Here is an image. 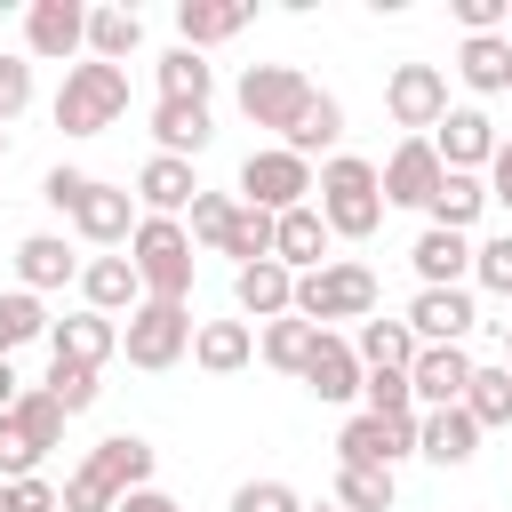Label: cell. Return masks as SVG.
I'll return each instance as SVG.
<instances>
[{"instance_id":"cell-1","label":"cell","mask_w":512,"mask_h":512,"mask_svg":"<svg viewBox=\"0 0 512 512\" xmlns=\"http://www.w3.org/2000/svg\"><path fill=\"white\" fill-rule=\"evenodd\" d=\"M152 440H136V432H112V440H96L88 456H80V472L64 480V512H120V496H136V488H152Z\"/></svg>"},{"instance_id":"cell-2","label":"cell","mask_w":512,"mask_h":512,"mask_svg":"<svg viewBox=\"0 0 512 512\" xmlns=\"http://www.w3.org/2000/svg\"><path fill=\"white\" fill-rule=\"evenodd\" d=\"M312 208L328 216V232H336V240H368V232L384 224V176H376V160H360V152L320 160Z\"/></svg>"},{"instance_id":"cell-3","label":"cell","mask_w":512,"mask_h":512,"mask_svg":"<svg viewBox=\"0 0 512 512\" xmlns=\"http://www.w3.org/2000/svg\"><path fill=\"white\" fill-rule=\"evenodd\" d=\"M128 264H136L144 296H160V304H192V264H200V248H192L184 216H144L136 240H128Z\"/></svg>"},{"instance_id":"cell-4","label":"cell","mask_w":512,"mask_h":512,"mask_svg":"<svg viewBox=\"0 0 512 512\" xmlns=\"http://www.w3.org/2000/svg\"><path fill=\"white\" fill-rule=\"evenodd\" d=\"M120 112H128V72L80 56V64L64 72V88H56V128H64V136H104Z\"/></svg>"},{"instance_id":"cell-5","label":"cell","mask_w":512,"mask_h":512,"mask_svg":"<svg viewBox=\"0 0 512 512\" xmlns=\"http://www.w3.org/2000/svg\"><path fill=\"white\" fill-rule=\"evenodd\" d=\"M64 408L48 400V384H24V400L0 416V480H32L40 472V456L64 440Z\"/></svg>"},{"instance_id":"cell-6","label":"cell","mask_w":512,"mask_h":512,"mask_svg":"<svg viewBox=\"0 0 512 512\" xmlns=\"http://www.w3.org/2000/svg\"><path fill=\"white\" fill-rule=\"evenodd\" d=\"M296 312L312 328H328V320H376V272L352 264V256H336V264H320V272L296 280Z\"/></svg>"},{"instance_id":"cell-7","label":"cell","mask_w":512,"mask_h":512,"mask_svg":"<svg viewBox=\"0 0 512 512\" xmlns=\"http://www.w3.org/2000/svg\"><path fill=\"white\" fill-rule=\"evenodd\" d=\"M192 336H200V320H192V304H160V296H144L136 312H128V328H120V352H128V368H176L184 352H192Z\"/></svg>"},{"instance_id":"cell-8","label":"cell","mask_w":512,"mask_h":512,"mask_svg":"<svg viewBox=\"0 0 512 512\" xmlns=\"http://www.w3.org/2000/svg\"><path fill=\"white\" fill-rule=\"evenodd\" d=\"M312 160H296L288 144H264V152H248L240 160V200L248 208H264V216H288V208H304L312 200Z\"/></svg>"},{"instance_id":"cell-9","label":"cell","mask_w":512,"mask_h":512,"mask_svg":"<svg viewBox=\"0 0 512 512\" xmlns=\"http://www.w3.org/2000/svg\"><path fill=\"white\" fill-rule=\"evenodd\" d=\"M304 104H312V80H304L296 64H248V72H240V120L288 136Z\"/></svg>"},{"instance_id":"cell-10","label":"cell","mask_w":512,"mask_h":512,"mask_svg":"<svg viewBox=\"0 0 512 512\" xmlns=\"http://www.w3.org/2000/svg\"><path fill=\"white\" fill-rule=\"evenodd\" d=\"M416 432H424V408L408 416H352L336 432V464H376V472H400V456H416Z\"/></svg>"},{"instance_id":"cell-11","label":"cell","mask_w":512,"mask_h":512,"mask_svg":"<svg viewBox=\"0 0 512 512\" xmlns=\"http://www.w3.org/2000/svg\"><path fill=\"white\" fill-rule=\"evenodd\" d=\"M384 112H392V128L432 136L448 120V72L440 64H392L384 72Z\"/></svg>"},{"instance_id":"cell-12","label":"cell","mask_w":512,"mask_h":512,"mask_svg":"<svg viewBox=\"0 0 512 512\" xmlns=\"http://www.w3.org/2000/svg\"><path fill=\"white\" fill-rule=\"evenodd\" d=\"M24 48L40 64H64L72 72V56H88V8L80 0H32L24 8Z\"/></svg>"},{"instance_id":"cell-13","label":"cell","mask_w":512,"mask_h":512,"mask_svg":"<svg viewBox=\"0 0 512 512\" xmlns=\"http://www.w3.org/2000/svg\"><path fill=\"white\" fill-rule=\"evenodd\" d=\"M384 176V208H432V192H440V152H432V136H400L392 144V160L376 168Z\"/></svg>"},{"instance_id":"cell-14","label":"cell","mask_w":512,"mask_h":512,"mask_svg":"<svg viewBox=\"0 0 512 512\" xmlns=\"http://www.w3.org/2000/svg\"><path fill=\"white\" fill-rule=\"evenodd\" d=\"M496 120L480 112V104H448V120L432 128V152H440V168H464V176H480L488 160H496Z\"/></svg>"},{"instance_id":"cell-15","label":"cell","mask_w":512,"mask_h":512,"mask_svg":"<svg viewBox=\"0 0 512 512\" xmlns=\"http://www.w3.org/2000/svg\"><path fill=\"white\" fill-rule=\"evenodd\" d=\"M136 224H144V216H136V192H128V184H104V176H96L88 200L72 208V232H80L88 248H128Z\"/></svg>"},{"instance_id":"cell-16","label":"cell","mask_w":512,"mask_h":512,"mask_svg":"<svg viewBox=\"0 0 512 512\" xmlns=\"http://www.w3.org/2000/svg\"><path fill=\"white\" fill-rule=\"evenodd\" d=\"M80 248L64 240V232H24L16 240V288L24 296H48V288H80Z\"/></svg>"},{"instance_id":"cell-17","label":"cell","mask_w":512,"mask_h":512,"mask_svg":"<svg viewBox=\"0 0 512 512\" xmlns=\"http://www.w3.org/2000/svg\"><path fill=\"white\" fill-rule=\"evenodd\" d=\"M400 320L416 328V344H464L480 328V304H472V288H416V304Z\"/></svg>"},{"instance_id":"cell-18","label":"cell","mask_w":512,"mask_h":512,"mask_svg":"<svg viewBox=\"0 0 512 512\" xmlns=\"http://www.w3.org/2000/svg\"><path fill=\"white\" fill-rule=\"evenodd\" d=\"M472 352L464 344H424L416 352V368H408V384H416V408H464V384H472Z\"/></svg>"},{"instance_id":"cell-19","label":"cell","mask_w":512,"mask_h":512,"mask_svg":"<svg viewBox=\"0 0 512 512\" xmlns=\"http://www.w3.org/2000/svg\"><path fill=\"white\" fill-rule=\"evenodd\" d=\"M208 184L192 176V160H168V152H152L144 168H136V208L144 216H192V200H200Z\"/></svg>"},{"instance_id":"cell-20","label":"cell","mask_w":512,"mask_h":512,"mask_svg":"<svg viewBox=\"0 0 512 512\" xmlns=\"http://www.w3.org/2000/svg\"><path fill=\"white\" fill-rule=\"evenodd\" d=\"M232 304H240V320H288V312H296V272H288L280 256L240 264V272H232Z\"/></svg>"},{"instance_id":"cell-21","label":"cell","mask_w":512,"mask_h":512,"mask_svg":"<svg viewBox=\"0 0 512 512\" xmlns=\"http://www.w3.org/2000/svg\"><path fill=\"white\" fill-rule=\"evenodd\" d=\"M360 384H368V368H360L352 336L320 328V344H312V360H304V392H312V400H360Z\"/></svg>"},{"instance_id":"cell-22","label":"cell","mask_w":512,"mask_h":512,"mask_svg":"<svg viewBox=\"0 0 512 512\" xmlns=\"http://www.w3.org/2000/svg\"><path fill=\"white\" fill-rule=\"evenodd\" d=\"M120 352V320H104V312H64L56 328H48V360H80V368H104Z\"/></svg>"},{"instance_id":"cell-23","label":"cell","mask_w":512,"mask_h":512,"mask_svg":"<svg viewBox=\"0 0 512 512\" xmlns=\"http://www.w3.org/2000/svg\"><path fill=\"white\" fill-rule=\"evenodd\" d=\"M328 240H336V232H328V216H320V208L304 200V208H288V216H280V232H272V256H280V264H288V272L304 280V272L336 264V256H328Z\"/></svg>"},{"instance_id":"cell-24","label":"cell","mask_w":512,"mask_h":512,"mask_svg":"<svg viewBox=\"0 0 512 512\" xmlns=\"http://www.w3.org/2000/svg\"><path fill=\"white\" fill-rule=\"evenodd\" d=\"M472 248H480V240L424 224V232H416V248H408V264H416V280H424V288H464V280H472Z\"/></svg>"},{"instance_id":"cell-25","label":"cell","mask_w":512,"mask_h":512,"mask_svg":"<svg viewBox=\"0 0 512 512\" xmlns=\"http://www.w3.org/2000/svg\"><path fill=\"white\" fill-rule=\"evenodd\" d=\"M80 304H88V312H104V320L136 312V304H144L136 264H128V256H88V272H80Z\"/></svg>"},{"instance_id":"cell-26","label":"cell","mask_w":512,"mask_h":512,"mask_svg":"<svg viewBox=\"0 0 512 512\" xmlns=\"http://www.w3.org/2000/svg\"><path fill=\"white\" fill-rule=\"evenodd\" d=\"M416 456H424V464H440V472H456V464H472V456H480V424H472L464 408H424Z\"/></svg>"},{"instance_id":"cell-27","label":"cell","mask_w":512,"mask_h":512,"mask_svg":"<svg viewBox=\"0 0 512 512\" xmlns=\"http://www.w3.org/2000/svg\"><path fill=\"white\" fill-rule=\"evenodd\" d=\"M232 32H248V0H176V40L184 48H216Z\"/></svg>"},{"instance_id":"cell-28","label":"cell","mask_w":512,"mask_h":512,"mask_svg":"<svg viewBox=\"0 0 512 512\" xmlns=\"http://www.w3.org/2000/svg\"><path fill=\"white\" fill-rule=\"evenodd\" d=\"M208 136H216L208 104H152V144H160L168 160H200Z\"/></svg>"},{"instance_id":"cell-29","label":"cell","mask_w":512,"mask_h":512,"mask_svg":"<svg viewBox=\"0 0 512 512\" xmlns=\"http://www.w3.org/2000/svg\"><path fill=\"white\" fill-rule=\"evenodd\" d=\"M192 360H200L208 376H240V368L256 360V328H248V320H200Z\"/></svg>"},{"instance_id":"cell-30","label":"cell","mask_w":512,"mask_h":512,"mask_svg":"<svg viewBox=\"0 0 512 512\" xmlns=\"http://www.w3.org/2000/svg\"><path fill=\"white\" fill-rule=\"evenodd\" d=\"M456 80H464L472 96H504V88H512V32L464 40V48H456Z\"/></svg>"},{"instance_id":"cell-31","label":"cell","mask_w":512,"mask_h":512,"mask_svg":"<svg viewBox=\"0 0 512 512\" xmlns=\"http://www.w3.org/2000/svg\"><path fill=\"white\" fill-rule=\"evenodd\" d=\"M352 352H360V368H400V376H408L424 344H416L408 320H360V328H352Z\"/></svg>"},{"instance_id":"cell-32","label":"cell","mask_w":512,"mask_h":512,"mask_svg":"<svg viewBox=\"0 0 512 512\" xmlns=\"http://www.w3.org/2000/svg\"><path fill=\"white\" fill-rule=\"evenodd\" d=\"M336 136H344V104H336L328 88H312V104L296 112V128H288L280 144H288L296 160H312V152H328V160H336Z\"/></svg>"},{"instance_id":"cell-33","label":"cell","mask_w":512,"mask_h":512,"mask_svg":"<svg viewBox=\"0 0 512 512\" xmlns=\"http://www.w3.org/2000/svg\"><path fill=\"white\" fill-rule=\"evenodd\" d=\"M480 208H488V176H464V168H448L424 216H432L440 232H472V224H480Z\"/></svg>"},{"instance_id":"cell-34","label":"cell","mask_w":512,"mask_h":512,"mask_svg":"<svg viewBox=\"0 0 512 512\" xmlns=\"http://www.w3.org/2000/svg\"><path fill=\"white\" fill-rule=\"evenodd\" d=\"M464 416H472L480 432H504V424H512V368H504V360H480V368H472Z\"/></svg>"},{"instance_id":"cell-35","label":"cell","mask_w":512,"mask_h":512,"mask_svg":"<svg viewBox=\"0 0 512 512\" xmlns=\"http://www.w3.org/2000/svg\"><path fill=\"white\" fill-rule=\"evenodd\" d=\"M144 48V16L136 8H88V56L96 64H128Z\"/></svg>"},{"instance_id":"cell-36","label":"cell","mask_w":512,"mask_h":512,"mask_svg":"<svg viewBox=\"0 0 512 512\" xmlns=\"http://www.w3.org/2000/svg\"><path fill=\"white\" fill-rule=\"evenodd\" d=\"M208 88H216V64L176 40V48L160 56V104H208Z\"/></svg>"},{"instance_id":"cell-37","label":"cell","mask_w":512,"mask_h":512,"mask_svg":"<svg viewBox=\"0 0 512 512\" xmlns=\"http://www.w3.org/2000/svg\"><path fill=\"white\" fill-rule=\"evenodd\" d=\"M312 344H320V328H312L304 312H288V320H264V336H256V352H264V360H272L280 376H304Z\"/></svg>"},{"instance_id":"cell-38","label":"cell","mask_w":512,"mask_h":512,"mask_svg":"<svg viewBox=\"0 0 512 512\" xmlns=\"http://www.w3.org/2000/svg\"><path fill=\"white\" fill-rule=\"evenodd\" d=\"M272 232H280V216H264V208L240 200L232 224H224V248H216V256H232V272H240V264H264V256H272Z\"/></svg>"},{"instance_id":"cell-39","label":"cell","mask_w":512,"mask_h":512,"mask_svg":"<svg viewBox=\"0 0 512 512\" xmlns=\"http://www.w3.org/2000/svg\"><path fill=\"white\" fill-rule=\"evenodd\" d=\"M336 504L344 512H392L400 504V480L376 472V464H336Z\"/></svg>"},{"instance_id":"cell-40","label":"cell","mask_w":512,"mask_h":512,"mask_svg":"<svg viewBox=\"0 0 512 512\" xmlns=\"http://www.w3.org/2000/svg\"><path fill=\"white\" fill-rule=\"evenodd\" d=\"M56 320H48V304L40 296H24V288H8L0 296V360H16V344H32V336H48Z\"/></svg>"},{"instance_id":"cell-41","label":"cell","mask_w":512,"mask_h":512,"mask_svg":"<svg viewBox=\"0 0 512 512\" xmlns=\"http://www.w3.org/2000/svg\"><path fill=\"white\" fill-rule=\"evenodd\" d=\"M96 392H104V368H80V360H48V400H56L64 416H88V408H96Z\"/></svg>"},{"instance_id":"cell-42","label":"cell","mask_w":512,"mask_h":512,"mask_svg":"<svg viewBox=\"0 0 512 512\" xmlns=\"http://www.w3.org/2000/svg\"><path fill=\"white\" fill-rule=\"evenodd\" d=\"M232 208H240V192H200V200H192V216H184L192 248H224V224H232Z\"/></svg>"},{"instance_id":"cell-43","label":"cell","mask_w":512,"mask_h":512,"mask_svg":"<svg viewBox=\"0 0 512 512\" xmlns=\"http://www.w3.org/2000/svg\"><path fill=\"white\" fill-rule=\"evenodd\" d=\"M360 400H368V416H408V408H416V384H408L400 368H368Z\"/></svg>"},{"instance_id":"cell-44","label":"cell","mask_w":512,"mask_h":512,"mask_svg":"<svg viewBox=\"0 0 512 512\" xmlns=\"http://www.w3.org/2000/svg\"><path fill=\"white\" fill-rule=\"evenodd\" d=\"M472 280H480L488 296H512V232H496V240L472 248Z\"/></svg>"},{"instance_id":"cell-45","label":"cell","mask_w":512,"mask_h":512,"mask_svg":"<svg viewBox=\"0 0 512 512\" xmlns=\"http://www.w3.org/2000/svg\"><path fill=\"white\" fill-rule=\"evenodd\" d=\"M232 512H304V496L288 480H240L232 488Z\"/></svg>"},{"instance_id":"cell-46","label":"cell","mask_w":512,"mask_h":512,"mask_svg":"<svg viewBox=\"0 0 512 512\" xmlns=\"http://www.w3.org/2000/svg\"><path fill=\"white\" fill-rule=\"evenodd\" d=\"M88 184H96L88 168H48V176H40V200H48L56 216H72V208L88 200Z\"/></svg>"},{"instance_id":"cell-47","label":"cell","mask_w":512,"mask_h":512,"mask_svg":"<svg viewBox=\"0 0 512 512\" xmlns=\"http://www.w3.org/2000/svg\"><path fill=\"white\" fill-rule=\"evenodd\" d=\"M24 104H32V64H24V56H0V128H8Z\"/></svg>"},{"instance_id":"cell-48","label":"cell","mask_w":512,"mask_h":512,"mask_svg":"<svg viewBox=\"0 0 512 512\" xmlns=\"http://www.w3.org/2000/svg\"><path fill=\"white\" fill-rule=\"evenodd\" d=\"M488 200L512 216V144H496V160H488Z\"/></svg>"},{"instance_id":"cell-49","label":"cell","mask_w":512,"mask_h":512,"mask_svg":"<svg viewBox=\"0 0 512 512\" xmlns=\"http://www.w3.org/2000/svg\"><path fill=\"white\" fill-rule=\"evenodd\" d=\"M120 512H184L168 488H136V496H120Z\"/></svg>"},{"instance_id":"cell-50","label":"cell","mask_w":512,"mask_h":512,"mask_svg":"<svg viewBox=\"0 0 512 512\" xmlns=\"http://www.w3.org/2000/svg\"><path fill=\"white\" fill-rule=\"evenodd\" d=\"M24 400V376H16V360H0V416Z\"/></svg>"},{"instance_id":"cell-51","label":"cell","mask_w":512,"mask_h":512,"mask_svg":"<svg viewBox=\"0 0 512 512\" xmlns=\"http://www.w3.org/2000/svg\"><path fill=\"white\" fill-rule=\"evenodd\" d=\"M0 512H16V496H8V480H0Z\"/></svg>"},{"instance_id":"cell-52","label":"cell","mask_w":512,"mask_h":512,"mask_svg":"<svg viewBox=\"0 0 512 512\" xmlns=\"http://www.w3.org/2000/svg\"><path fill=\"white\" fill-rule=\"evenodd\" d=\"M504 368H512V320H504Z\"/></svg>"},{"instance_id":"cell-53","label":"cell","mask_w":512,"mask_h":512,"mask_svg":"<svg viewBox=\"0 0 512 512\" xmlns=\"http://www.w3.org/2000/svg\"><path fill=\"white\" fill-rule=\"evenodd\" d=\"M304 512H344V504H304Z\"/></svg>"},{"instance_id":"cell-54","label":"cell","mask_w":512,"mask_h":512,"mask_svg":"<svg viewBox=\"0 0 512 512\" xmlns=\"http://www.w3.org/2000/svg\"><path fill=\"white\" fill-rule=\"evenodd\" d=\"M0 160H8V128H0Z\"/></svg>"},{"instance_id":"cell-55","label":"cell","mask_w":512,"mask_h":512,"mask_svg":"<svg viewBox=\"0 0 512 512\" xmlns=\"http://www.w3.org/2000/svg\"><path fill=\"white\" fill-rule=\"evenodd\" d=\"M504 96H512V88H504Z\"/></svg>"}]
</instances>
